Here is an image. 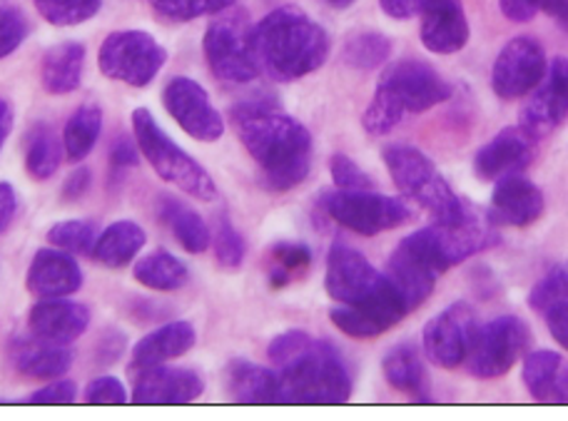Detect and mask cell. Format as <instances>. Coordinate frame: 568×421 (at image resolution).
<instances>
[{
    "label": "cell",
    "instance_id": "obj_1",
    "mask_svg": "<svg viewBox=\"0 0 568 421\" xmlns=\"http://www.w3.org/2000/svg\"><path fill=\"white\" fill-rule=\"evenodd\" d=\"M232 123L270 189L290 193L307 179L312 170V135L300 120L257 100L232 110Z\"/></svg>",
    "mask_w": 568,
    "mask_h": 421
},
{
    "label": "cell",
    "instance_id": "obj_2",
    "mask_svg": "<svg viewBox=\"0 0 568 421\" xmlns=\"http://www.w3.org/2000/svg\"><path fill=\"white\" fill-rule=\"evenodd\" d=\"M252 50L260 73L277 83H294L327 63L332 43L327 30L302 8L282 6L252 25Z\"/></svg>",
    "mask_w": 568,
    "mask_h": 421
},
{
    "label": "cell",
    "instance_id": "obj_3",
    "mask_svg": "<svg viewBox=\"0 0 568 421\" xmlns=\"http://www.w3.org/2000/svg\"><path fill=\"white\" fill-rule=\"evenodd\" d=\"M324 289L334 302L362 309L384 329L402 322L412 312L387 273H379L359 249L344 243H334L329 249Z\"/></svg>",
    "mask_w": 568,
    "mask_h": 421
},
{
    "label": "cell",
    "instance_id": "obj_4",
    "mask_svg": "<svg viewBox=\"0 0 568 421\" xmlns=\"http://www.w3.org/2000/svg\"><path fill=\"white\" fill-rule=\"evenodd\" d=\"M452 97V85L422 60H399L382 70L377 90L362 115L369 135H387L407 113H424Z\"/></svg>",
    "mask_w": 568,
    "mask_h": 421
},
{
    "label": "cell",
    "instance_id": "obj_5",
    "mask_svg": "<svg viewBox=\"0 0 568 421\" xmlns=\"http://www.w3.org/2000/svg\"><path fill=\"white\" fill-rule=\"evenodd\" d=\"M282 404L334 407L349 402L352 372L339 349L310 337L292 359L277 367Z\"/></svg>",
    "mask_w": 568,
    "mask_h": 421
},
{
    "label": "cell",
    "instance_id": "obj_6",
    "mask_svg": "<svg viewBox=\"0 0 568 421\" xmlns=\"http://www.w3.org/2000/svg\"><path fill=\"white\" fill-rule=\"evenodd\" d=\"M130 125H133L140 155L155 170L162 183L200 199V203H212L217 197V185L212 175L160 127L148 107H135L130 115Z\"/></svg>",
    "mask_w": 568,
    "mask_h": 421
},
{
    "label": "cell",
    "instance_id": "obj_7",
    "mask_svg": "<svg viewBox=\"0 0 568 421\" xmlns=\"http://www.w3.org/2000/svg\"><path fill=\"white\" fill-rule=\"evenodd\" d=\"M382 157L399 193L429 209L434 223H459L469 215V207L456 197L444 175L422 150L412 145H389L382 150Z\"/></svg>",
    "mask_w": 568,
    "mask_h": 421
},
{
    "label": "cell",
    "instance_id": "obj_8",
    "mask_svg": "<svg viewBox=\"0 0 568 421\" xmlns=\"http://www.w3.org/2000/svg\"><path fill=\"white\" fill-rule=\"evenodd\" d=\"M494 243L496 229L476 217L471 209L459 223H434L402 239V245L409 247L436 275L462 265L464 259L489 249Z\"/></svg>",
    "mask_w": 568,
    "mask_h": 421
},
{
    "label": "cell",
    "instance_id": "obj_9",
    "mask_svg": "<svg viewBox=\"0 0 568 421\" xmlns=\"http://www.w3.org/2000/svg\"><path fill=\"white\" fill-rule=\"evenodd\" d=\"M168 63V50L148 30H113L98 50V68L108 80L148 88Z\"/></svg>",
    "mask_w": 568,
    "mask_h": 421
},
{
    "label": "cell",
    "instance_id": "obj_10",
    "mask_svg": "<svg viewBox=\"0 0 568 421\" xmlns=\"http://www.w3.org/2000/svg\"><path fill=\"white\" fill-rule=\"evenodd\" d=\"M322 209L337 225L364 237L387 233L412 217L404 199L382 195L377 189H332L322 195Z\"/></svg>",
    "mask_w": 568,
    "mask_h": 421
},
{
    "label": "cell",
    "instance_id": "obj_11",
    "mask_svg": "<svg viewBox=\"0 0 568 421\" xmlns=\"http://www.w3.org/2000/svg\"><path fill=\"white\" fill-rule=\"evenodd\" d=\"M202 53L212 75L225 83H252L260 75L255 50H252V28L237 16L212 20L202 35Z\"/></svg>",
    "mask_w": 568,
    "mask_h": 421
},
{
    "label": "cell",
    "instance_id": "obj_12",
    "mask_svg": "<svg viewBox=\"0 0 568 421\" xmlns=\"http://www.w3.org/2000/svg\"><path fill=\"white\" fill-rule=\"evenodd\" d=\"M529 342V327L519 317H496L476 332L471 352L466 357V369L479 379L504 377L524 357Z\"/></svg>",
    "mask_w": 568,
    "mask_h": 421
},
{
    "label": "cell",
    "instance_id": "obj_13",
    "mask_svg": "<svg viewBox=\"0 0 568 421\" xmlns=\"http://www.w3.org/2000/svg\"><path fill=\"white\" fill-rule=\"evenodd\" d=\"M162 105L180 130L197 143H217L225 135V117L212 105L210 93L197 80L175 75L162 88Z\"/></svg>",
    "mask_w": 568,
    "mask_h": 421
},
{
    "label": "cell",
    "instance_id": "obj_14",
    "mask_svg": "<svg viewBox=\"0 0 568 421\" xmlns=\"http://www.w3.org/2000/svg\"><path fill=\"white\" fill-rule=\"evenodd\" d=\"M479 317L474 307L466 302H456L442 309L424 327V352L436 367L456 369L466 364L476 332H479Z\"/></svg>",
    "mask_w": 568,
    "mask_h": 421
},
{
    "label": "cell",
    "instance_id": "obj_15",
    "mask_svg": "<svg viewBox=\"0 0 568 421\" xmlns=\"http://www.w3.org/2000/svg\"><path fill=\"white\" fill-rule=\"evenodd\" d=\"M205 392V382L187 367L152 364L133 367L130 404L138 407H182L192 404Z\"/></svg>",
    "mask_w": 568,
    "mask_h": 421
},
{
    "label": "cell",
    "instance_id": "obj_16",
    "mask_svg": "<svg viewBox=\"0 0 568 421\" xmlns=\"http://www.w3.org/2000/svg\"><path fill=\"white\" fill-rule=\"evenodd\" d=\"M549 68L546 50L536 38L519 35L501 48L491 70L494 93L504 100L529 95Z\"/></svg>",
    "mask_w": 568,
    "mask_h": 421
},
{
    "label": "cell",
    "instance_id": "obj_17",
    "mask_svg": "<svg viewBox=\"0 0 568 421\" xmlns=\"http://www.w3.org/2000/svg\"><path fill=\"white\" fill-rule=\"evenodd\" d=\"M568 117V58H554L541 83L531 90L521 107L519 127L536 143L551 135Z\"/></svg>",
    "mask_w": 568,
    "mask_h": 421
},
{
    "label": "cell",
    "instance_id": "obj_18",
    "mask_svg": "<svg viewBox=\"0 0 568 421\" xmlns=\"http://www.w3.org/2000/svg\"><path fill=\"white\" fill-rule=\"evenodd\" d=\"M85 283L78 257L58 247L38 249L28 265L26 287L36 297H73Z\"/></svg>",
    "mask_w": 568,
    "mask_h": 421
},
{
    "label": "cell",
    "instance_id": "obj_19",
    "mask_svg": "<svg viewBox=\"0 0 568 421\" xmlns=\"http://www.w3.org/2000/svg\"><path fill=\"white\" fill-rule=\"evenodd\" d=\"M90 319H93L90 309L83 302H75V299L38 297V302L28 312V327L36 337L60 345H73L75 339L88 332Z\"/></svg>",
    "mask_w": 568,
    "mask_h": 421
},
{
    "label": "cell",
    "instance_id": "obj_20",
    "mask_svg": "<svg viewBox=\"0 0 568 421\" xmlns=\"http://www.w3.org/2000/svg\"><path fill=\"white\" fill-rule=\"evenodd\" d=\"M536 155V140L524 133L521 127H504L491 143H486L474 160L476 175L486 183H496V179L519 175L521 170L531 165Z\"/></svg>",
    "mask_w": 568,
    "mask_h": 421
},
{
    "label": "cell",
    "instance_id": "obj_21",
    "mask_svg": "<svg viewBox=\"0 0 568 421\" xmlns=\"http://www.w3.org/2000/svg\"><path fill=\"white\" fill-rule=\"evenodd\" d=\"M422 45L434 55H454L469 43V20L462 0H432L419 16Z\"/></svg>",
    "mask_w": 568,
    "mask_h": 421
},
{
    "label": "cell",
    "instance_id": "obj_22",
    "mask_svg": "<svg viewBox=\"0 0 568 421\" xmlns=\"http://www.w3.org/2000/svg\"><path fill=\"white\" fill-rule=\"evenodd\" d=\"M10 357H13V367L18 374L28 379H38V382H50V379L65 377L73 367V349L70 345L50 342V339L36 337H18L13 347H10Z\"/></svg>",
    "mask_w": 568,
    "mask_h": 421
},
{
    "label": "cell",
    "instance_id": "obj_23",
    "mask_svg": "<svg viewBox=\"0 0 568 421\" xmlns=\"http://www.w3.org/2000/svg\"><path fill=\"white\" fill-rule=\"evenodd\" d=\"M544 193L529 177L509 175L496 179V189L491 195L494 217L514 227H529L544 215Z\"/></svg>",
    "mask_w": 568,
    "mask_h": 421
},
{
    "label": "cell",
    "instance_id": "obj_24",
    "mask_svg": "<svg viewBox=\"0 0 568 421\" xmlns=\"http://www.w3.org/2000/svg\"><path fill=\"white\" fill-rule=\"evenodd\" d=\"M227 394L232 402L250 407L282 404L280 374L275 367H260L247 359H232L225 372Z\"/></svg>",
    "mask_w": 568,
    "mask_h": 421
},
{
    "label": "cell",
    "instance_id": "obj_25",
    "mask_svg": "<svg viewBox=\"0 0 568 421\" xmlns=\"http://www.w3.org/2000/svg\"><path fill=\"white\" fill-rule=\"evenodd\" d=\"M88 50L80 40H63L40 60V85L48 95H73L83 83Z\"/></svg>",
    "mask_w": 568,
    "mask_h": 421
},
{
    "label": "cell",
    "instance_id": "obj_26",
    "mask_svg": "<svg viewBox=\"0 0 568 421\" xmlns=\"http://www.w3.org/2000/svg\"><path fill=\"white\" fill-rule=\"evenodd\" d=\"M524 384L541 404H568V362L551 349L524 359Z\"/></svg>",
    "mask_w": 568,
    "mask_h": 421
},
{
    "label": "cell",
    "instance_id": "obj_27",
    "mask_svg": "<svg viewBox=\"0 0 568 421\" xmlns=\"http://www.w3.org/2000/svg\"><path fill=\"white\" fill-rule=\"evenodd\" d=\"M197 342L195 327L185 319H175V322L160 325L145 335L133 347V364L130 367H152V364H168L172 359L185 357Z\"/></svg>",
    "mask_w": 568,
    "mask_h": 421
},
{
    "label": "cell",
    "instance_id": "obj_28",
    "mask_svg": "<svg viewBox=\"0 0 568 421\" xmlns=\"http://www.w3.org/2000/svg\"><path fill=\"white\" fill-rule=\"evenodd\" d=\"M148 245V233L133 219H118L100 229L90 257L108 269H123L133 265Z\"/></svg>",
    "mask_w": 568,
    "mask_h": 421
},
{
    "label": "cell",
    "instance_id": "obj_29",
    "mask_svg": "<svg viewBox=\"0 0 568 421\" xmlns=\"http://www.w3.org/2000/svg\"><path fill=\"white\" fill-rule=\"evenodd\" d=\"M387 277H389V283L397 287V292L404 297V302H407V307L414 312V309L429 299L436 277L439 275H436L434 269L426 267L409 247H404L399 243V247L394 249V255L389 257Z\"/></svg>",
    "mask_w": 568,
    "mask_h": 421
},
{
    "label": "cell",
    "instance_id": "obj_30",
    "mask_svg": "<svg viewBox=\"0 0 568 421\" xmlns=\"http://www.w3.org/2000/svg\"><path fill=\"white\" fill-rule=\"evenodd\" d=\"M65 160L63 137H58L55 127L38 120L36 125L28 127L23 137V163L26 173L36 179V183H48L50 177L58 175L60 165Z\"/></svg>",
    "mask_w": 568,
    "mask_h": 421
},
{
    "label": "cell",
    "instance_id": "obj_31",
    "mask_svg": "<svg viewBox=\"0 0 568 421\" xmlns=\"http://www.w3.org/2000/svg\"><path fill=\"white\" fill-rule=\"evenodd\" d=\"M158 215L162 223L170 227L172 237L178 239L180 247L190 255H202L212 247V229L210 225L202 219L197 209H192L190 205L180 203L178 197L162 195L158 199Z\"/></svg>",
    "mask_w": 568,
    "mask_h": 421
},
{
    "label": "cell",
    "instance_id": "obj_32",
    "mask_svg": "<svg viewBox=\"0 0 568 421\" xmlns=\"http://www.w3.org/2000/svg\"><path fill=\"white\" fill-rule=\"evenodd\" d=\"M133 277L145 289L168 295L178 292V289L190 283V267L178 255L168 253V249H155V253H148L135 259Z\"/></svg>",
    "mask_w": 568,
    "mask_h": 421
},
{
    "label": "cell",
    "instance_id": "obj_33",
    "mask_svg": "<svg viewBox=\"0 0 568 421\" xmlns=\"http://www.w3.org/2000/svg\"><path fill=\"white\" fill-rule=\"evenodd\" d=\"M100 133H103V107L98 103H83L73 110L63 127V147L68 163H83L93 153Z\"/></svg>",
    "mask_w": 568,
    "mask_h": 421
},
{
    "label": "cell",
    "instance_id": "obj_34",
    "mask_svg": "<svg viewBox=\"0 0 568 421\" xmlns=\"http://www.w3.org/2000/svg\"><path fill=\"white\" fill-rule=\"evenodd\" d=\"M384 379L402 394L417 397L426 389V369L417 347L397 345L382 359Z\"/></svg>",
    "mask_w": 568,
    "mask_h": 421
},
{
    "label": "cell",
    "instance_id": "obj_35",
    "mask_svg": "<svg viewBox=\"0 0 568 421\" xmlns=\"http://www.w3.org/2000/svg\"><path fill=\"white\" fill-rule=\"evenodd\" d=\"M38 16L53 28H75L93 20L103 0H33Z\"/></svg>",
    "mask_w": 568,
    "mask_h": 421
},
{
    "label": "cell",
    "instance_id": "obj_36",
    "mask_svg": "<svg viewBox=\"0 0 568 421\" xmlns=\"http://www.w3.org/2000/svg\"><path fill=\"white\" fill-rule=\"evenodd\" d=\"M95 239H98V225L93 219H85V217L60 219V223H55L48 229V243L58 249H65V253L75 257L93 253Z\"/></svg>",
    "mask_w": 568,
    "mask_h": 421
},
{
    "label": "cell",
    "instance_id": "obj_37",
    "mask_svg": "<svg viewBox=\"0 0 568 421\" xmlns=\"http://www.w3.org/2000/svg\"><path fill=\"white\" fill-rule=\"evenodd\" d=\"M150 3L155 16L165 23H192L197 18L227 13L237 0H150Z\"/></svg>",
    "mask_w": 568,
    "mask_h": 421
},
{
    "label": "cell",
    "instance_id": "obj_38",
    "mask_svg": "<svg viewBox=\"0 0 568 421\" xmlns=\"http://www.w3.org/2000/svg\"><path fill=\"white\" fill-rule=\"evenodd\" d=\"M392 53V40L377 30H362L344 43V60L357 70H374L384 65Z\"/></svg>",
    "mask_w": 568,
    "mask_h": 421
},
{
    "label": "cell",
    "instance_id": "obj_39",
    "mask_svg": "<svg viewBox=\"0 0 568 421\" xmlns=\"http://www.w3.org/2000/svg\"><path fill=\"white\" fill-rule=\"evenodd\" d=\"M272 257H275V265L270 269L272 289L287 287L294 275L312 265V249L304 243H277L272 247Z\"/></svg>",
    "mask_w": 568,
    "mask_h": 421
},
{
    "label": "cell",
    "instance_id": "obj_40",
    "mask_svg": "<svg viewBox=\"0 0 568 421\" xmlns=\"http://www.w3.org/2000/svg\"><path fill=\"white\" fill-rule=\"evenodd\" d=\"M568 302V259L566 263L554 265L549 273H546L539 283L534 285L529 295V305L536 312H546L556 305Z\"/></svg>",
    "mask_w": 568,
    "mask_h": 421
},
{
    "label": "cell",
    "instance_id": "obj_41",
    "mask_svg": "<svg viewBox=\"0 0 568 421\" xmlns=\"http://www.w3.org/2000/svg\"><path fill=\"white\" fill-rule=\"evenodd\" d=\"M212 249H215L217 265L225 269H237L242 263H245V255H247L245 237L240 235V229L232 225L227 217L217 219L215 235H212Z\"/></svg>",
    "mask_w": 568,
    "mask_h": 421
},
{
    "label": "cell",
    "instance_id": "obj_42",
    "mask_svg": "<svg viewBox=\"0 0 568 421\" xmlns=\"http://www.w3.org/2000/svg\"><path fill=\"white\" fill-rule=\"evenodd\" d=\"M30 35V20L16 6H0V60H6L26 43Z\"/></svg>",
    "mask_w": 568,
    "mask_h": 421
},
{
    "label": "cell",
    "instance_id": "obj_43",
    "mask_svg": "<svg viewBox=\"0 0 568 421\" xmlns=\"http://www.w3.org/2000/svg\"><path fill=\"white\" fill-rule=\"evenodd\" d=\"M83 402L90 407H123L130 404V389L123 384V379L103 374L90 379V384L83 389Z\"/></svg>",
    "mask_w": 568,
    "mask_h": 421
},
{
    "label": "cell",
    "instance_id": "obj_44",
    "mask_svg": "<svg viewBox=\"0 0 568 421\" xmlns=\"http://www.w3.org/2000/svg\"><path fill=\"white\" fill-rule=\"evenodd\" d=\"M329 175L337 189H377L374 179L364 173V170L354 163L349 155L337 153L329 160Z\"/></svg>",
    "mask_w": 568,
    "mask_h": 421
},
{
    "label": "cell",
    "instance_id": "obj_45",
    "mask_svg": "<svg viewBox=\"0 0 568 421\" xmlns=\"http://www.w3.org/2000/svg\"><path fill=\"white\" fill-rule=\"evenodd\" d=\"M75 402H78V384L73 379H65V377L50 379V382L36 389V392L26 399V404H33V407H70Z\"/></svg>",
    "mask_w": 568,
    "mask_h": 421
},
{
    "label": "cell",
    "instance_id": "obj_46",
    "mask_svg": "<svg viewBox=\"0 0 568 421\" xmlns=\"http://www.w3.org/2000/svg\"><path fill=\"white\" fill-rule=\"evenodd\" d=\"M90 187H93V173H90V167L80 165L65 177L63 187H60V199L63 203H80L90 193Z\"/></svg>",
    "mask_w": 568,
    "mask_h": 421
},
{
    "label": "cell",
    "instance_id": "obj_47",
    "mask_svg": "<svg viewBox=\"0 0 568 421\" xmlns=\"http://www.w3.org/2000/svg\"><path fill=\"white\" fill-rule=\"evenodd\" d=\"M429 3L432 0H379V8L384 16H389L394 20H409L419 18Z\"/></svg>",
    "mask_w": 568,
    "mask_h": 421
},
{
    "label": "cell",
    "instance_id": "obj_48",
    "mask_svg": "<svg viewBox=\"0 0 568 421\" xmlns=\"http://www.w3.org/2000/svg\"><path fill=\"white\" fill-rule=\"evenodd\" d=\"M140 147L135 140H128V137H120L110 147V163H113L115 170H128V167H135L140 163Z\"/></svg>",
    "mask_w": 568,
    "mask_h": 421
},
{
    "label": "cell",
    "instance_id": "obj_49",
    "mask_svg": "<svg viewBox=\"0 0 568 421\" xmlns=\"http://www.w3.org/2000/svg\"><path fill=\"white\" fill-rule=\"evenodd\" d=\"M499 8L511 23H529L539 16V0H499Z\"/></svg>",
    "mask_w": 568,
    "mask_h": 421
},
{
    "label": "cell",
    "instance_id": "obj_50",
    "mask_svg": "<svg viewBox=\"0 0 568 421\" xmlns=\"http://www.w3.org/2000/svg\"><path fill=\"white\" fill-rule=\"evenodd\" d=\"M546 325H549L551 337L559 342L564 349H568V302L556 305L544 312Z\"/></svg>",
    "mask_w": 568,
    "mask_h": 421
},
{
    "label": "cell",
    "instance_id": "obj_51",
    "mask_svg": "<svg viewBox=\"0 0 568 421\" xmlns=\"http://www.w3.org/2000/svg\"><path fill=\"white\" fill-rule=\"evenodd\" d=\"M18 217V193L16 187L0 179V235L13 225V219Z\"/></svg>",
    "mask_w": 568,
    "mask_h": 421
},
{
    "label": "cell",
    "instance_id": "obj_52",
    "mask_svg": "<svg viewBox=\"0 0 568 421\" xmlns=\"http://www.w3.org/2000/svg\"><path fill=\"white\" fill-rule=\"evenodd\" d=\"M539 13L554 18L568 33V0H539Z\"/></svg>",
    "mask_w": 568,
    "mask_h": 421
},
{
    "label": "cell",
    "instance_id": "obj_53",
    "mask_svg": "<svg viewBox=\"0 0 568 421\" xmlns=\"http://www.w3.org/2000/svg\"><path fill=\"white\" fill-rule=\"evenodd\" d=\"M13 123H16L13 107H10L8 100L0 97V153H3L8 137L13 133Z\"/></svg>",
    "mask_w": 568,
    "mask_h": 421
},
{
    "label": "cell",
    "instance_id": "obj_54",
    "mask_svg": "<svg viewBox=\"0 0 568 421\" xmlns=\"http://www.w3.org/2000/svg\"><path fill=\"white\" fill-rule=\"evenodd\" d=\"M322 3H327L334 10H347L349 6H354V0H322Z\"/></svg>",
    "mask_w": 568,
    "mask_h": 421
}]
</instances>
